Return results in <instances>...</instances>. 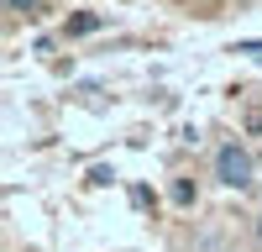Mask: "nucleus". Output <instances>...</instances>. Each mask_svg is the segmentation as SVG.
I'll return each mask as SVG.
<instances>
[{"mask_svg":"<svg viewBox=\"0 0 262 252\" xmlns=\"http://www.w3.org/2000/svg\"><path fill=\"white\" fill-rule=\"evenodd\" d=\"M215 179H221L226 189H252L257 184V163L242 142H226L221 153H215Z\"/></svg>","mask_w":262,"mask_h":252,"instance_id":"nucleus-1","label":"nucleus"},{"mask_svg":"<svg viewBox=\"0 0 262 252\" xmlns=\"http://www.w3.org/2000/svg\"><path fill=\"white\" fill-rule=\"evenodd\" d=\"M100 27V16H90V11H84V16H69V37H84V32H95Z\"/></svg>","mask_w":262,"mask_h":252,"instance_id":"nucleus-2","label":"nucleus"},{"mask_svg":"<svg viewBox=\"0 0 262 252\" xmlns=\"http://www.w3.org/2000/svg\"><path fill=\"white\" fill-rule=\"evenodd\" d=\"M37 0H6V11H32Z\"/></svg>","mask_w":262,"mask_h":252,"instance_id":"nucleus-3","label":"nucleus"},{"mask_svg":"<svg viewBox=\"0 0 262 252\" xmlns=\"http://www.w3.org/2000/svg\"><path fill=\"white\" fill-rule=\"evenodd\" d=\"M257 242H262V216H257Z\"/></svg>","mask_w":262,"mask_h":252,"instance_id":"nucleus-4","label":"nucleus"}]
</instances>
